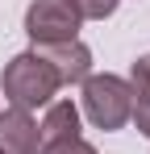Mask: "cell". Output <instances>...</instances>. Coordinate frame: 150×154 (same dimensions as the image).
Segmentation results:
<instances>
[{
  "instance_id": "obj_6",
  "label": "cell",
  "mask_w": 150,
  "mask_h": 154,
  "mask_svg": "<svg viewBox=\"0 0 150 154\" xmlns=\"http://www.w3.org/2000/svg\"><path fill=\"white\" fill-rule=\"evenodd\" d=\"M38 129H42V146L46 142H71V137H79V104L75 100H50L42 121H38Z\"/></svg>"
},
{
  "instance_id": "obj_5",
  "label": "cell",
  "mask_w": 150,
  "mask_h": 154,
  "mask_svg": "<svg viewBox=\"0 0 150 154\" xmlns=\"http://www.w3.org/2000/svg\"><path fill=\"white\" fill-rule=\"evenodd\" d=\"M0 150H4V154H38V150H42L38 117L8 104V108L0 112Z\"/></svg>"
},
{
  "instance_id": "obj_8",
  "label": "cell",
  "mask_w": 150,
  "mask_h": 154,
  "mask_svg": "<svg viewBox=\"0 0 150 154\" xmlns=\"http://www.w3.org/2000/svg\"><path fill=\"white\" fill-rule=\"evenodd\" d=\"M75 13H79V21H104V17H113L117 13V4L121 0H67Z\"/></svg>"
},
{
  "instance_id": "obj_2",
  "label": "cell",
  "mask_w": 150,
  "mask_h": 154,
  "mask_svg": "<svg viewBox=\"0 0 150 154\" xmlns=\"http://www.w3.org/2000/svg\"><path fill=\"white\" fill-rule=\"evenodd\" d=\"M79 88H83L79 92V117H88L104 133L129 125V117H133V92H129V83L121 75H108V71L104 75H88Z\"/></svg>"
},
{
  "instance_id": "obj_4",
  "label": "cell",
  "mask_w": 150,
  "mask_h": 154,
  "mask_svg": "<svg viewBox=\"0 0 150 154\" xmlns=\"http://www.w3.org/2000/svg\"><path fill=\"white\" fill-rule=\"evenodd\" d=\"M33 50L50 63L58 88H67V83H83V79L92 75V50H88L79 38H75V42H54V46H33Z\"/></svg>"
},
{
  "instance_id": "obj_7",
  "label": "cell",
  "mask_w": 150,
  "mask_h": 154,
  "mask_svg": "<svg viewBox=\"0 0 150 154\" xmlns=\"http://www.w3.org/2000/svg\"><path fill=\"white\" fill-rule=\"evenodd\" d=\"M129 92H133V104H146L150 100V54L142 58H133V67H129Z\"/></svg>"
},
{
  "instance_id": "obj_9",
  "label": "cell",
  "mask_w": 150,
  "mask_h": 154,
  "mask_svg": "<svg viewBox=\"0 0 150 154\" xmlns=\"http://www.w3.org/2000/svg\"><path fill=\"white\" fill-rule=\"evenodd\" d=\"M38 154H96V146L83 137H71V142H46Z\"/></svg>"
},
{
  "instance_id": "obj_10",
  "label": "cell",
  "mask_w": 150,
  "mask_h": 154,
  "mask_svg": "<svg viewBox=\"0 0 150 154\" xmlns=\"http://www.w3.org/2000/svg\"><path fill=\"white\" fill-rule=\"evenodd\" d=\"M129 121L138 125L142 137H150V100H146V104H133V117H129Z\"/></svg>"
},
{
  "instance_id": "obj_11",
  "label": "cell",
  "mask_w": 150,
  "mask_h": 154,
  "mask_svg": "<svg viewBox=\"0 0 150 154\" xmlns=\"http://www.w3.org/2000/svg\"><path fill=\"white\" fill-rule=\"evenodd\" d=\"M0 154H4V150H0Z\"/></svg>"
},
{
  "instance_id": "obj_1",
  "label": "cell",
  "mask_w": 150,
  "mask_h": 154,
  "mask_svg": "<svg viewBox=\"0 0 150 154\" xmlns=\"http://www.w3.org/2000/svg\"><path fill=\"white\" fill-rule=\"evenodd\" d=\"M0 88H4V100L13 108H25V112H38L58 96V79H54L50 63L38 50L13 54L0 71Z\"/></svg>"
},
{
  "instance_id": "obj_3",
  "label": "cell",
  "mask_w": 150,
  "mask_h": 154,
  "mask_svg": "<svg viewBox=\"0 0 150 154\" xmlns=\"http://www.w3.org/2000/svg\"><path fill=\"white\" fill-rule=\"evenodd\" d=\"M79 13L67 0H29L25 8V33L33 46H54V42H75L79 38Z\"/></svg>"
}]
</instances>
